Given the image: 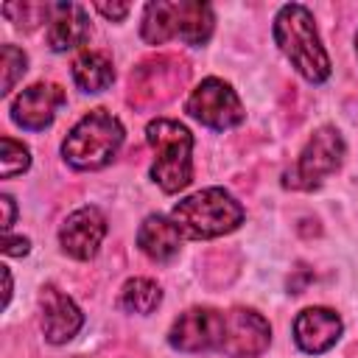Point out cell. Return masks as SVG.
<instances>
[{"label":"cell","instance_id":"obj_23","mask_svg":"<svg viewBox=\"0 0 358 358\" xmlns=\"http://www.w3.org/2000/svg\"><path fill=\"white\" fill-rule=\"evenodd\" d=\"M0 207H3V221H0V227H3V232L8 235V229H11L14 218H17V207H14V199H11L8 193H3V196H0Z\"/></svg>","mask_w":358,"mask_h":358},{"label":"cell","instance_id":"obj_10","mask_svg":"<svg viewBox=\"0 0 358 358\" xmlns=\"http://www.w3.org/2000/svg\"><path fill=\"white\" fill-rule=\"evenodd\" d=\"M64 90L53 81H39L25 87L11 101V120L28 131H42L53 123L56 112L64 106Z\"/></svg>","mask_w":358,"mask_h":358},{"label":"cell","instance_id":"obj_22","mask_svg":"<svg viewBox=\"0 0 358 358\" xmlns=\"http://www.w3.org/2000/svg\"><path fill=\"white\" fill-rule=\"evenodd\" d=\"M31 252V241L25 235H6L3 238V255L6 257H25Z\"/></svg>","mask_w":358,"mask_h":358},{"label":"cell","instance_id":"obj_15","mask_svg":"<svg viewBox=\"0 0 358 358\" xmlns=\"http://www.w3.org/2000/svg\"><path fill=\"white\" fill-rule=\"evenodd\" d=\"M90 36V17L78 3H53L48 20V45L56 53L84 45Z\"/></svg>","mask_w":358,"mask_h":358},{"label":"cell","instance_id":"obj_7","mask_svg":"<svg viewBox=\"0 0 358 358\" xmlns=\"http://www.w3.org/2000/svg\"><path fill=\"white\" fill-rule=\"evenodd\" d=\"M187 115L193 120H199L207 129L224 131V129H235L243 123L246 112L243 103L238 98V92L224 81V78H204L185 103Z\"/></svg>","mask_w":358,"mask_h":358},{"label":"cell","instance_id":"obj_6","mask_svg":"<svg viewBox=\"0 0 358 358\" xmlns=\"http://www.w3.org/2000/svg\"><path fill=\"white\" fill-rule=\"evenodd\" d=\"M344 137L336 126H319L308 143L302 145L296 162L291 171H285L282 185L291 190H313L319 187L330 173H336L344 162Z\"/></svg>","mask_w":358,"mask_h":358},{"label":"cell","instance_id":"obj_26","mask_svg":"<svg viewBox=\"0 0 358 358\" xmlns=\"http://www.w3.org/2000/svg\"><path fill=\"white\" fill-rule=\"evenodd\" d=\"M355 53H358V34H355Z\"/></svg>","mask_w":358,"mask_h":358},{"label":"cell","instance_id":"obj_1","mask_svg":"<svg viewBox=\"0 0 358 358\" xmlns=\"http://www.w3.org/2000/svg\"><path fill=\"white\" fill-rule=\"evenodd\" d=\"M274 42L305 81L322 84L330 78V56L319 39V31L313 25V14L305 6L288 3L277 11Z\"/></svg>","mask_w":358,"mask_h":358},{"label":"cell","instance_id":"obj_11","mask_svg":"<svg viewBox=\"0 0 358 358\" xmlns=\"http://www.w3.org/2000/svg\"><path fill=\"white\" fill-rule=\"evenodd\" d=\"M103 235H106V215L90 204V207L73 210L64 218V224L59 229V243H62L64 255H70L76 260H90L98 255Z\"/></svg>","mask_w":358,"mask_h":358},{"label":"cell","instance_id":"obj_8","mask_svg":"<svg viewBox=\"0 0 358 358\" xmlns=\"http://www.w3.org/2000/svg\"><path fill=\"white\" fill-rule=\"evenodd\" d=\"M224 313L215 308H190L179 313V319L168 330V344L182 352L218 350L224 338Z\"/></svg>","mask_w":358,"mask_h":358},{"label":"cell","instance_id":"obj_25","mask_svg":"<svg viewBox=\"0 0 358 358\" xmlns=\"http://www.w3.org/2000/svg\"><path fill=\"white\" fill-rule=\"evenodd\" d=\"M3 268V305H8V299H11V271H8V266H0Z\"/></svg>","mask_w":358,"mask_h":358},{"label":"cell","instance_id":"obj_13","mask_svg":"<svg viewBox=\"0 0 358 358\" xmlns=\"http://www.w3.org/2000/svg\"><path fill=\"white\" fill-rule=\"evenodd\" d=\"M39 310H42V333L50 344H64L70 341L81 324H84V313L81 308L62 294L56 285H45L39 294Z\"/></svg>","mask_w":358,"mask_h":358},{"label":"cell","instance_id":"obj_4","mask_svg":"<svg viewBox=\"0 0 358 358\" xmlns=\"http://www.w3.org/2000/svg\"><path fill=\"white\" fill-rule=\"evenodd\" d=\"M145 140L154 148L151 179L165 193H179L193 179V134L171 117H157L145 126Z\"/></svg>","mask_w":358,"mask_h":358},{"label":"cell","instance_id":"obj_20","mask_svg":"<svg viewBox=\"0 0 358 358\" xmlns=\"http://www.w3.org/2000/svg\"><path fill=\"white\" fill-rule=\"evenodd\" d=\"M25 70H28V56L17 45H3V50H0V73H3L0 92L8 95L14 90V84L22 78Z\"/></svg>","mask_w":358,"mask_h":358},{"label":"cell","instance_id":"obj_14","mask_svg":"<svg viewBox=\"0 0 358 358\" xmlns=\"http://www.w3.org/2000/svg\"><path fill=\"white\" fill-rule=\"evenodd\" d=\"M341 319L330 308H305L294 319V341L302 352L308 355H322L327 352L338 338H341Z\"/></svg>","mask_w":358,"mask_h":358},{"label":"cell","instance_id":"obj_12","mask_svg":"<svg viewBox=\"0 0 358 358\" xmlns=\"http://www.w3.org/2000/svg\"><path fill=\"white\" fill-rule=\"evenodd\" d=\"M187 78V67L185 62L173 59V56H159L151 62H143L137 67V73H131V101L137 95L140 103H162L173 95V90Z\"/></svg>","mask_w":358,"mask_h":358},{"label":"cell","instance_id":"obj_19","mask_svg":"<svg viewBox=\"0 0 358 358\" xmlns=\"http://www.w3.org/2000/svg\"><path fill=\"white\" fill-rule=\"evenodd\" d=\"M28 168H31L28 145L17 143L14 137H3L0 140V173H3V179H11V176H17Z\"/></svg>","mask_w":358,"mask_h":358},{"label":"cell","instance_id":"obj_17","mask_svg":"<svg viewBox=\"0 0 358 358\" xmlns=\"http://www.w3.org/2000/svg\"><path fill=\"white\" fill-rule=\"evenodd\" d=\"M73 81H76V87H78L81 92L95 95V92H103V90L112 87V81H115V67H112V62H109L103 53H98V50H84V53L73 62Z\"/></svg>","mask_w":358,"mask_h":358},{"label":"cell","instance_id":"obj_9","mask_svg":"<svg viewBox=\"0 0 358 358\" xmlns=\"http://www.w3.org/2000/svg\"><path fill=\"white\" fill-rule=\"evenodd\" d=\"M224 338H221V352L229 358H257L268 341H271V327L268 322L252 310V308H232L224 313Z\"/></svg>","mask_w":358,"mask_h":358},{"label":"cell","instance_id":"obj_24","mask_svg":"<svg viewBox=\"0 0 358 358\" xmlns=\"http://www.w3.org/2000/svg\"><path fill=\"white\" fill-rule=\"evenodd\" d=\"M95 11H101L106 20H123L129 14V3H95Z\"/></svg>","mask_w":358,"mask_h":358},{"label":"cell","instance_id":"obj_3","mask_svg":"<svg viewBox=\"0 0 358 358\" xmlns=\"http://www.w3.org/2000/svg\"><path fill=\"white\" fill-rule=\"evenodd\" d=\"M171 221L179 227L185 238L210 241L235 232L243 224L241 201L224 187H204L173 204Z\"/></svg>","mask_w":358,"mask_h":358},{"label":"cell","instance_id":"obj_2","mask_svg":"<svg viewBox=\"0 0 358 358\" xmlns=\"http://www.w3.org/2000/svg\"><path fill=\"white\" fill-rule=\"evenodd\" d=\"M215 17L207 3L196 0H157L143 8L140 36L148 45H162L168 39H182L185 45H204L213 36Z\"/></svg>","mask_w":358,"mask_h":358},{"label":"cell","instance_id":"obj_18","mask_svg":"<svg viewBox=\"0 0 358 358\" xmlns=\"http://www.w3.org/2000/svg\"><path fill=\"white\" fill-rule=\"evenodd\" d=\"M159 302H162V288L148 277H131L120 288V308L126 313L148 316L159 308Z\"/></svg>","mask_w":358,"mask_h":358},{"label":"cell","instance_id":"obj_16","mask_svg":"<svg viewBox=\"0 0 358 358\" xmlns=\"http://www.w3.org/2000/svg\"><path fill=\"white\" fill-rule=\"evenodd\" d=\"M179 243H182V232L171 218L159 213L143 218L137 229V246L143 249V255H148L157 263H168L179 255Z\"/></svg>","mask_w":358,"mask_h":358},{"label":"cell","instance_id":"obj_5","mask_svg":"<svg viewBox=\"0 0 358 358\" xmlns=\"http://www.w3.org/2000/svg\"><path fill=\"white\" fill-rule=\"evenodd\" d=\"M123 145V126L103 109L87 112L64 137L62 157L76 171H98L115 159Z\"/></svg>","mask_w":358,"mask_h":358},{"label":"cell","instance_id":"obj_21","mask_svg":"<svg viewBox=\"0 0 358 358\" xmlns=\"http://www.w3.org/2000/svg\"><path fill=\"white\" fill-rule=\"evenodd\" d=\"M3 14L17 25V28H36L45 20H50V6L45 3H6Z\"/></svg>","mask_w":358,"mask_h":358}]
</instances>
